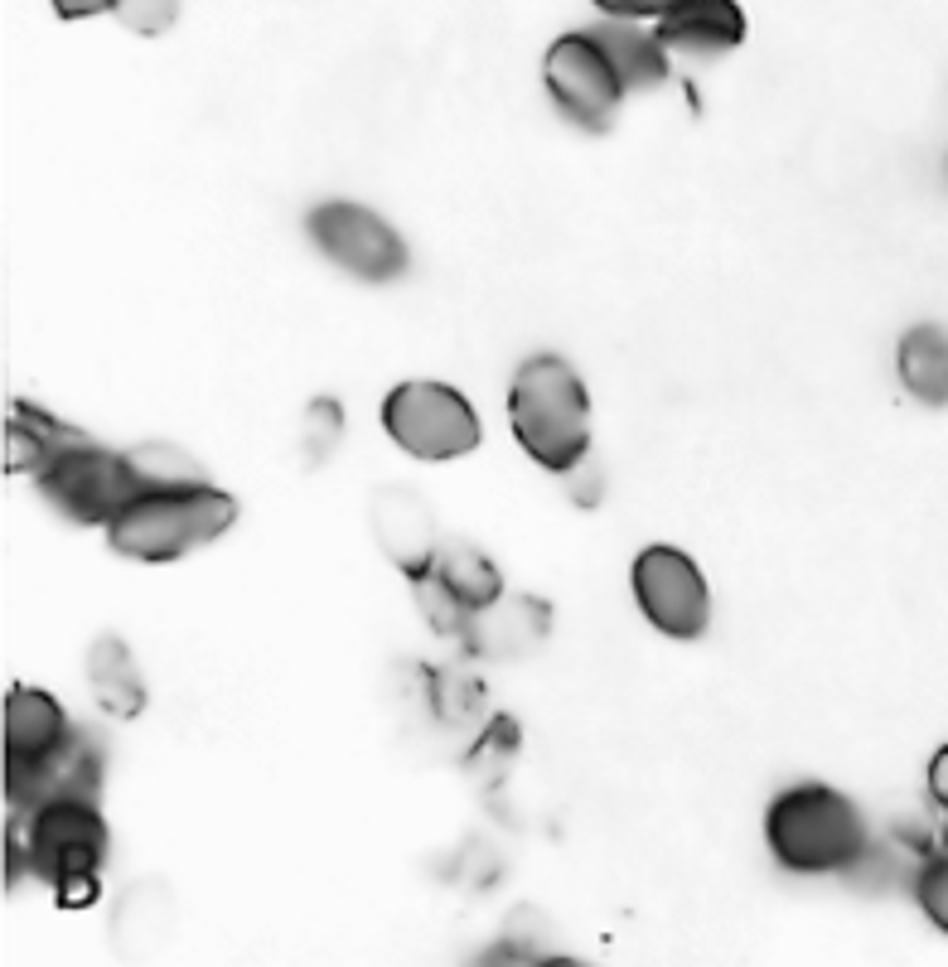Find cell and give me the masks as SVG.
Returning a JSON list of instances; mask_svg holds the SVG:
<instances>
[{"label":"cell","mask_w":948,"mask_h":967,"mask_svg":"<svg viewBox=\"0 0 948 967\" xmlns=\"http://www.w3.org/2000/svg\"><path fill=\"white\" fill-rule=\"evenodd\" d=\"M765 851L784 875H852L872 861V817L823 779L784 784L765 803Z\"/></svg>","instance_id":"obj_1"},{"label":"cell","mask_w":948,"mask_h":967,"mask_svg":"<svg viewBox=\"0 0 948 967\" xmlns=\"http://www.w3.org/2000/svg\"><path fill=\"white\" fill-rule=\"evenodd\" d=\"M238 518H242V503L228 489H218L214 479L151 484L103 533L117 557L141 561V566H170V561H184L199 547L228 537Z\"/></svg>","instance_id":"obj_2"},{"label":"cell","mask_w":948,"mask_h":967,"mask_svg":"<svg viewBox=\"0 0 948 967\" xmlns=\"http://www.w3.org/2000/svg\"><path fill=\"white\" fill-rule=\"evenodd\" d=\"M508 426L523 455L548 475H572L590 459V392L572 358L532 354L508 378Z\"/></svg>","instance_id":"obj_3"},{"label":"cell","mask_w":948,"mask_h":967,"mask_svg":"<svg viewBox=\"0 0 948 967\" xmlns=\"http://www.w3.org/2000/svg\"><path fill=\"white\" fill-rule=\"evenodd\" d=\"M29 851V875L49 885L63 909H87L103 895V871L111 861V827L103 798H59L35 813H15Z\"/></svg>","instance_id":"obj_4"},{"label":"cell","mask_w":948,"mask_h":967,"mask_svg":"<svg viewBox=\"0 0 948 967\" xmlns=\"http://www.w3.org/2000/svg\"><path fill=\"white\" fill-rule=\"evenodd\" d=\"M383 431L401 455L421 459V465H445V459H465L484 445V426L460 387L436 378H411L397 382L383 397Z\"/></svg>","instance_id":"obj_5"},{"label":"cell","mask_w":948,"mask_h":967,"mask_svg":"<svg viewBox=\"0 0 948 967\" xmlns=\"http://www.w3.org/2000/svg\"><path fill=\"white\" fill-rule=\"evenodd\" d=\"M39 499L73 527H107L136 499L146 484L136 475L131 450H107L103 441L87 435L83 445L63 450L53 465H44L35 475Z\"/></svg>","instance_id":"obj_6"},{"label":"cell","mask_w":948,"mask_h":967,"mask_svg":"<svg viewBox=\"0 0 948 967\" xmlns=\"http://www.w3.org/2000/svg\"><path fill=\"white\" fill-rule=\"evenodd\" d=\"M542 87H548L552 107L562 111L572 127L590 131V136H605L615 127L624 97H629V83L620 77L615 59L605 53L590 29H566L548 44L542 53Z\"/></svg>","instance_id":"obj_7"},{"label":"cell","mask_w":948,"mask_h":967,"mask_svg":"<svg viewBox=\"0 0 948 967\" xmlns=\"http://www.w3.org/2000/svg\"><path fill=\"white\" fill-rule=\"evenodd\" d=\"M305 238L325 262H334L363 286H393L411 266L407 238L377 208L353 204V199H325V204L310 208Z\"/></svg>","instance_id":"obj_8"},{"label":"cell","mask_w":948,"mask_h":967,"mask_svg":"<svg viewBox=\"0 0 948 967\" xmlns=\"http://www.w3.org/2000/svg\"><path fill=\"white\" fill-rule=\"evenodd\" d=\"M629 590L639 614L649 620L663 638H677V644H697L711 629V586L701 576V566L693 561V552L683 547H639L629 566Z\"/></svg>","instance_id":"obj_9"},{"label":"cell","mask_w":948,"mask_h":967,"mask_svg":"<svg viewBox=\"0 0 948 967\" xmlns=\"http://www.w3.org/2000/svg\"><path fill=\"white\" fill-rule=\"evenodd\" d=\"M411 590H417L421 620L436 629L441 638H465L475 614L489 610L504 595V576H499V566L475 542L445 537L436 547V561L411 581Z\"/></svg>","instance_id":"obj_10"},{"label":"cell","mask_w":948,"mask_h":967,"mask_svg":"<svg viewBox=\"0 0 948 967\" xmlns=\"http://www.w3.org/2000/svg\"><path fill=\"white\" fill-rule=\"evenodd\" d=\"M103 784H107V745L103 736L77 726L59 750H49V755L29 764H10L5 803L10 813H35V808L59 803V798H103Z\"/></svg>","instance_id":"obj_11"},{"label":"cell","mask_w":948,"mask_h":967,"mask_svg":"<svg viewBox=\"0 0 948 967\" xmlns=\"http://www.w3.org/2000/svg\"><path fill=\"white\" fill-rule=\"evenodd\" d=\"M368 527H373L377 547H383L387 561H393L407 581H417L421 571L436 561V547H441L436 513H431L427 499L411 493L407 484H383V489L368 499Z\"/></svg>","instance_id":"obj_12"},{"label":"cell","mask_w":948,"mask_h":967,"mask_svg":"<svg viewBox=\"0 0 948 967\" xmlns=\"http://www.w3.org/2000/svg\"><path fill=\"white\" fill-rule=\"evenodd\" d=\"M653 35L668 59L711 63L745 44V10L735 0H673L653 20Z\"/></svg>","instance_id":"obj_13"},{"label":"cell","mask_w":948,"mask_h":967,"mask_svg":"<svg viewBox=\"0 0 948 967\" xmlns=\"http://www.w3.org/2000/svg\"><path fill=\"white\" fill-rule=\"evenodd\" d=\"M552 629V610L538 595H499L489 610H479L470 629H465V644L475 648L479 658H523L532 648H542Z\"/></svg>","instance_id":"obj_14"},{"label":"cell","mask_w":948,"mask_h":967,"mask_svg":"<svg viewBox=\"0 0 948 967\" xmlns=\"http://www.w3.org/2000/svg\"><path fill=\"white\" fill-rule=\"evenodd\" d=\"M73 730H77V721L69 716V706H63L59 696L15 682V688L5 692V769L59 750Z\"/></svg>","instance_id":"obj_15"},{"label":"cell","mask_w":948,"mask_h":967,"mask_svg":"<svg viewBox=\"0 0 948 967\" xmlns=\"http://www.w3.org/2000/svg\"><path fill=\"white\" fill-rule=\"evenodd\" d=\"M83 441H87V431L59 421V416L44 411L39 402H10V416H5V469L10 475L35 479L44 465H53L63 450H73Z\"/></svg>","instance_id":"obj_16"},{"label":"cell","mask_w":948,"mask_h":967,"mask_svg":"<svg viewBox=\"0 0 948 967\" xmlns=\"http://www.w3.org/2000/svg\"><path fill=\"white\" fill-rule=\"evenodd\" d=\"M87 688H93L97 706L117 721H136L146 712V678H141V662L127 648V638L103 634L87 648Z\"/></svg>","instance_id":"obj_17"},{"label":"cell","mask_w":948,"mask_h":967,"mask_svg":"<svg viewBox=\"0 0 948 967\" xmlns=\"http://www.w3.org/2000/svg\"><path fill=\"white\" fill-rule=\"evenodd\" d=\"M590 35H596L600 44H605V53L615 59L620 77L629 83V93H653V87H663L668 77H673V59H668V49L658 44L653 29H644L639 20H596V25H586Z\"/></svg>","instance_id":"obj_18"},{"label":"cell","mask_w":948,"mask_h":967,"mask_svg":"<svg viewBox=\"0 0 948 967\" xmlns=\"http://www.w3.org/2000/svg\"><path fill=\"white\" fill-rule=\"evenodd\" d=\"M896 378L920 407H948V330L914 324L896 344Z\"/></svg>","instance_id":"obj_19"},{"label":"cell","mask_w":948,"mask_h":967,"mask_svg":"<svg viewBox=\"0 0 948 967\" xmlns=\"http://www.w3.org/2000/svg\"><path fill=\"white\" fill-rule=\"evenodd\" d=\"M131 459H136V475L141 484H194V479H214L204 465H199L189 450L180 445H165V441H151V445H131Z\"/></svg>","instance_id":"obj_20"},{"label":"cell","mask_w":948,"mask_h":967,"mask_svg":"<svg viewBox=\"0 0 948 967\" xmlns=\"http://www.w3.org/2000/svg\"><path fill=\"white\" fill-rule=\"evenodd\" d=\"M910 895H914V909H920V915L948 939V847L929 851V857L914 865Z\"/></svg>","instance_id":"obj_21"},{"label":"cell","mask_w":948,"mask_h":967,"mask_svg":"<svg viewBox=\"0 0 948 967\" xmlns=\"http://www.w3.org/2000/svg\"><path fill=\"white\" fill-rule=\"evenodd\" d=\"M111 15L127 35L160 39L180 25V0H111Z\"/></svg>","instance_id":"obj_22"},{"label":"cell","mask_w":948,"mask_h":967,"mask_svg":"<svg viewBox=\"0 0 948 967\" xmlns=\"http://www.w3.org/2000/svg\"><path fill=\"white\" fill-rule=\"evenodd\" d=\"M518 721H513V716H494V721H489V730L484 736L475 740V755H470V769L479 774V769H494V774H504L508 764H513V755H518Z\"/></svg>","instance_id":"obj_23"},{"label":"cell","mask_w":948,"mask_h":967,"mask_svg":"<svg viewBox=\"0 0 948 967\" xmlns=\"http://www.w3.org/2000/svg\"><path fill=\"white\" fill-rule=\"evenodd\" d=\"M924 798H929V808H934L939 847H948V745H939L929 755V769H924Z\"/></svg>","instance_id":"obj_24"},{"label":"cell","mask_w":948,"mask_h":967,"mask_svg":"<svg viewBox=\"0 0 948 967\" xmlns=\"http://www.w3.org/2000/svg\"><path fill=\"white\" fill-rule=\"evenodd\" d=\"M600 15H615V20H658L673 0H590Z\"/></svg>","instance_id":"obj_25"},{"label":"cell","mask_w":948,"mask_h":967,"mask_svg":"<svg viewBox=\"0 0 948 967\" xmlns=\"http://www.w3.org/2000/svg\"><path fill=\"white\" fill-rule=\"evenodd\" d=\"M59 20H93V15H111V0H49Z\"/></svg>","instance_id":"obj_26"}]
</instances>
